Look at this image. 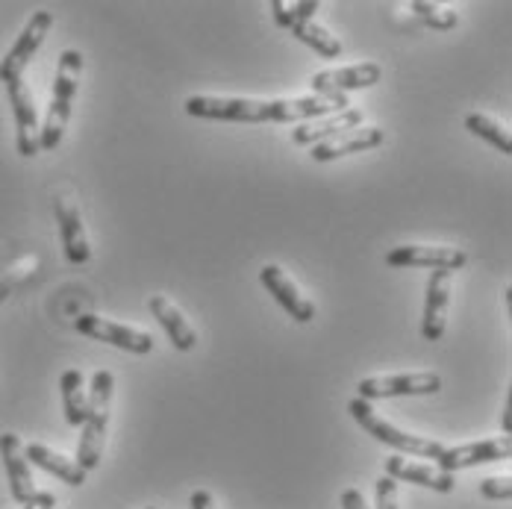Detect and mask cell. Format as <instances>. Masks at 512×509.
<instances>
[{"label":"cell","instance_id":"obj_1","mask_svg":"<svg viewBox=\"0 0 512 509\" xmlns=\"http://www.w3.org/2000/svg\"><path fill=\"white\" fill-rule=\"evenodd\" d=\"M351 103L348 95H307L295 101H254V98H209V95H192L186 101V112L192 118H209V121H248V124H295V121H312L324 115L345 112Z\"/></svg>","mask_w":512,"mask_h":509},{"label":"cell","instance_id":"obj_2","mask_svg":"<svg viewBox=\"0 0 512 509\" xmlns=\"http://www.w3.org/2000/svg\"><path fill=\"white\" fill-rule=\"evenodd\" d=\"M112 389H115V377L112 371H95L92 377V395H89V407L83 418V436L77 445V465L89 474L101 465L103 445H106V430H109V407H112Z\"/></svg>","mask_w":512,"mask_h":509},{"label":"cell","instance_id":"obj_3","mask_svg":"<svg viewBox=\"0 0 512 509\" xmlns=\"http://www.w3.org/2000/svg\"><path fill=\"white\" fill-rule=\"evenodd\" d=\"M80 74H83V53L80 51H62L59 53V68H56V80H53L51 106H48V118L42 124V136L39 145L42 151H56L68 118H71V103L80 89Z\"/></svg>","mask_w":512,"mask_h":509},{"label":"cell","instance_id":"obj_4","mask_svg":"<svg viewBox=\"0 0 512 509\" xmlns=\"http://www.w3.org/2000/svg\"><path fill=\"white\" fill-rule=\"evenodd\" d=\"M348 412L354 415V421H357L368 436H374L377 442H383V445H389V448H395V451H401V454L433 459V462H436V459L442 457V451H445V445H439V442H433V439L412 436V433L398 430L395 424L383 421V418L371 409V404L362 401V398H354V401L348 404Z\"/></svg>","mask_w":512,"mask_h":509},{"label":"cell","instance_id":"obj_5","mask_svg":"<svg viewBox=\"0 0 512 509\" xmlns=\"http://www.w3.org/2000/svg\"><path fill=\"white\" fill-rule=\"evenodd\" d=\"M359 395L362 401H377V398H418V395H436L442 389V377L433 371H415V374H395V377H368L359 380Z\"/></svg>","mask_w":512,"mask_h":509},{"label":"cell","instance_id":"obj_6","mask_svg":"<svg viewBox=\"0 0 512 509\" xmlns=\"http://www.w3.org/2000/svg\"><path fill=\"white\" fill-rule=\"evenodd\" d=\"M51 27H53L51 12H45V9L33 12V18L27 21V27L21 30V36L15 39V45L9 48V53H6V56H3V62H0V83H9V80L24 77V68H27V65H30V59L39 53L42 42H45V36L51 33Z\"/></svg>","mask_w":512,"mask_h":509},{"label":"cell","instance_id":"obj_7","mask_svg":"<svg viewBox=\"0 0 512 509\" xmlns=\"http://www.w3.org/2000/svg\"><path fill=\"white\" fill-rule=\"evenodd\" d=\"M3 86H6L9 106H12V115H15V145H18V153L21 156H36V153L42 151V145H39L42 124H39V112H36L33 95H30L24 77L9 80Z\"/></svg>","mask_w":512,"mask_h":509},{"label":"cell","instance_id":"obj_8","mask_svg":"<svg viewBox=\"0 0 512 509\" xmlns=\"http://www.w3.org/2000/svg\"><path fill=\"white\" fill-rule=\"evenodd\" d=\"M468 262V254L460 248L442 245H401L386 254L389 268H433V271H460Z\"/></svg>","mask_w":512,"mask_h":509},{"label":"cell","instance_id":"obj_9","mask_svg":"<svg viewBox=\"0 0 512 509\" xmlns=\"http://www.w3.org/2000/svg\"><path fill=\"white\" fill-rule=\"evenodd\" d=\"M77 330L83 336H89V339L115 345V348L130 351V354H151L154 351V339L148 333L124 327V324H115V321H106L101 315H80L77 318Z\"/></svg>","mask_w":512,"mask_h":509},{"label":"cell","instance_id":"obj_10","mask_svg":"<svg viewBox=\"0 0 512 509\" xmlns=\"http://www.w3.org/2000/svg\"><path fill=\"white\" fill-rule=\"evenodd\" d=\"M383 77L377 62H359L351 68H333V71H318L312 74L309 86L312 95H348L354 89H371Z\"/></svg>","mask_w":512,"mask_h":509},{"label":"cell","instance_id":"obj_11","mask_svg":"<svg viewBox=\"0 0 512 509\" xmlns=\"http://www.w3.org/2000/svg\"><path fill=\"white\" fill-rule=\"evenodd\" d=\"M512 457V439L510 436H498V439H486V442H471V445H457V448H445L442 457L436 459L439 471L454 474L460 468L471 465H483V462H498V459Z\"/></svg>","mask_w":512,"mask_h":509},{"label":"cell","instance_id":"obj_12","mask_svg":"<svg viewBox=\"0 0 512 509\" xmlns=\"http://www.w3.org/2000/svg\"><path fill=\"white\" fill-rule=\"evenodd\" d=\"M53 212H56V224H59V236H62V248L71 265H86L92 259V248L83 230V218L77 204L68 195H59L53 201Z\"/></svg>","mask_w":512,"mask_h":509},{"label":"cell","instance_id":"obj_13","mask_svg":"<svg viewBox=\"0 0 512 509\" xmlns=\"http://www.w3.org/2000/svg\"><path fill=\"white\" fill-rule=\"evenodd\" d=\"M386 142V133L380 127H354V130H345L333 139H324L318 145H312V159L315 162H333L339 156H351V153L374 151Z\"/></svg>","mask_w":512,"mask_h":509},{"label":"cell","instance_id":"obj_14","mask_svg":"<svg viewBox=\"0 0 512 509\" xmlns=\"http://www.w3.org/2000/svg\"><path fill=\"white\" fill-rule=\"evenodd\" d=\"M448 298H451V271H433L427 280V298H424V321L421 333L427 342H439L445 336L448 324Z\"/></svg>","mask_w":512,"mask_h":509},{"label":"cell","instance_id":"obj_15","mask_svg":"<svg viewBox=\"0 0 512 509\" xmlns=\"http://www.w3.org/2000/svg\"><path fill=\"white\" fill-rule=\"evenodd\" d=\"M0 459H3V465H6L12 501L24 507V504L36 495V483H33V474H30V462L24 457L21 439H18L15 433H3V436H0Z\"/></svg>","mask_w":512,"mask_h":509},{"label":"cell","instance_id":"obj_16","mask_svg":"<svg viewBox=\"0 0 512 509\" xmlns=\"http://www.w3.org/2000/svg\"><path fill=\"white\" fill-rule=\"evenodd\" d=\"M259 280H262V286L277 298V304L283 306L298 324H307V321L315 318V304L301 295V289L283 274L280 265H265V268L259 271Z\"/></svg>","mask_w":512,"mask_h":509},{"label":"cell","instance_id":"obj_17","mask_svg":"<svg viewBox=\"0 0 512 509\" xmlns=\"http://www.w3.org/2000/svg\"><path fill=\"white\" fill-rule=\"evenodd\" d=\"M386 477H392L395 483L404 480V483H415V486H424V489H433V492H454L457 486V477L454 474H445L433 465H421V462H410L407 457H389L386 459Z\"/></svg>","mask_w":512,"mask_h":509},{"label":"cell","instance_id":"obj_18","mask_svg":"<svg viewBox=\"0 0 512 509\" xmlns=\"http://www.w3.org/2000/svg\"><path fill=\"white\" fill-rule=\"evenodd\" d=\"M362 127V112L348 106L345 112H336V115H324V118H312V121H301L295 130H292V142L295 145H318L324 139H333L345 130H354Z\"/></svg>","mask_w":512,"mask_h":509},{"label":"cell","instance_id":"obj_19","mask_svg":"<svg viewBox=\"0 0 512 509\" xmlns=\"http://www.w3.org/2000/svg\"><path fill=\"white\" fill-rule=\"evenodd\" d=\"M151 312H154V318L162 324V330L168 333V339H171V345L177 351H192L198 345V333L192 330V324L183 318V312L171 304L165 295L151 298Z\"/></svg>","mask_w":512,"mask_h":509},{"label":"cell","instance_id":"obj_20","mask_svg":"<svg viewBox=\"0 0 512 509\" xmlns=\"http://www.w3.org/2000/svg\"><path fill=\"white\" fill-rule=\"evenodd\" d=\"M24 457L27 462L33 459V465H39V468H45L48 474H56L62 483H68V486H83L86 483V471L74 462V459L62 457V454H56L51 448H45V445H27L24 448Z\"/></svg>","mask_w":512,"mask_h":509},{"label":"cell","instance_id":"obj_21","mask_svg":"<svg viewBox=\"0 0 512 509\" xmlns=\"http://www.w3.org/2000/svg\"><path fill=\"white\" fill-rule=\"evenodd\" d=\"M59 392H62V409H65V421L71 427H83V418H86V407H89V398H86V386H83V374L77 368H68L62 377H59Z\"/></svg>","mask_w":512,"mask_h":509},{"label":"cell","instance_id":"obj_22","mask_svg":"<svg viewBox=\"0 0 512 509\" xmlns=\"http://www.w3.org/2000/svg\"><path fill=\"white\" fill-rule=\"evenodd\" d=\"M465 130H468V133H474L477 139L489 142L492 148H498V151L504 153V156H512L510 130H507V127H501L498 121H492L489 115L471 112V115L465 118Z\"/></svg>","mask_w":512,"mask_h":509},{"label":"cell","instance_id":"obj_23","mask_svg":"<svg viewBox=\"0 0 512 509\" xmlns=\"http://www.w3.org/2000/svg\"><path fill=\"white\" fill-rule=\"evenodd\" d=\"M292 36L301 39L304 45H309L312 51L324 59H339L342 56V42L336 36H330L324 27H318L315 21H304V24H295L292 27Z\"/></svg>","mask_w":512,"mask_h":509},{"label":"cell","instance_id":"obj_24","mask_svg":"<svg viewBox=\"0 0 512 509\" xmlns=\"http://www.w3.org/2000/svg\"><path fill=\"white\" fill-rule=\"evenodd\" d=\"M318 9H321L318 0H295V3L274 0V3H271V15H274L277 27H283V30H292L295 24L312 21V15H315Z\"/></svg>","mask_w":512,"mask_h":509},{"label":"cell","instance_id":"obj_25","mask_svg":"<svg viewBox=\"0 0 512 509\" xmlns=\"http://www.w3.org/2000/svg\"><path fill=\"white\" fill-rule=\"evenodd\" d=\"M410 9L421 24H427V27H433V30H451V27H457V21H460L457 12L442 9V6H436V3H424V0L410 3Z\"/></svg>","mask_w":512,"mask_h":509},{"label":"cell","instance_id":"obj_26","mask_svg":"<svg viewBox=\"0 0 512 509\" xmlns=\"http://www.w3.org/2000/svg\"><path fill=\"white\" fill-rule=\"evenodd\" d=\"M480 495L486 501H510L512 498V480L510 477H486L480 483Z\"/></svg>","mask_w":512,"mask_h":509},{"label":"cell","instance_id":"obj_27","mask_svg":"<svg viewBox=\"0 0 512 509\" xmlns=\"http://www.w3.org/2000/svg\"><path fill=\"white\" fill-rule=\"evenodd\" d=\"M377 509H398V483L386 474L377 480Z\"/></svg>","mask_w":512,"mask_h":509},{"label":"cell","instance_id":"obj_28","mask_svg":"<svg viewBox=\"0 0 512 509\" xmlns=\"http://www.w3.org/2000/svg\"><path fill=\"white\" fill-rule=\"evenodd\" d=\"M24 277H27V271H18V268H15V271H9V274H3V277H0V301H6V298H9V292H12Z\"/></svg>","mask_w":512,"mask_h":509},{"label":"cell","instance_id":"obj_29","mask_svg":"<svg viewBox=\"0 0 512 509\" xmlns=\"http://www.w3.org/2000/svg\"><path fill=\"white\" fill-rule=\"evenodd\" d=\"M56 507V495H51V492H36L27 504L21 509H53Z\"/></svg>","mask_w":512,"mask_h":509},{"label":"cell","instance_id":"obj_30","mask_svg":"<svg viewBox=\"0 0 512 509\" xmlns=\"http://www.w3.org/2000/svg\"><path fill=\"white\" fill-rule=\"evenodd\" d=\"M342 509H368V504H365L359 489H345L342 492Z\"/></svg>","mask_w":512,"mask_h":509},{"label":"cell","instance_id":"obj_31","mask_svg":"<svg viewBox=\"0 0 512 509\" xmlns=\"http://www.w3.org/2000/svg\"><path fill=\"white\" fill-rule=\"evenodd\" d=\"M189 507L192 509H218L215 507V498L206 492V489H198V492H192V498H189Z\"/></svg>","mask_w":512,"mask_h":509},{"label":"cell","instance_id":"obj_32","mask_svg":"<svg viewBox=\"0 0 512 509\" xmlns=\"http://www.w3.org/2000/svg\"><path fill=\"white\" fill-rule=\"evenodd\" d=\"M510 412H512V401H507V407H504V415H501V427H504V436H510Z\"/></svg>","mask_w":512,"mask_h":509},{"label":"cell","instance_id":"obj_33","mask_svg":"<svg viewBox=\"0 0 512 509\" xmlns=\"http://www.w3.org/2000/svg\"><path fill=\"white\" fill-rule=\"evenodd\" d=\"M148 509H156V507H148Z\"/></svg>","mask_w":512,"mask_h":509}]
</instances>
